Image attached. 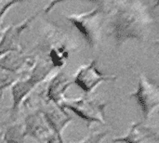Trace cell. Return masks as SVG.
Returning <instances> with one entry per match:
<instances>
[{
  "label": "cell",
  "mask_w": 159,
  "mask_h": 143,
  "mask_svg": "<svg viewBox=\"0 0 159 143\" xmlns=\"http://www.w3.org/2000/svg\"><path fill=\"white\" fill-rule=\"evenodd\" d=\"M158 4V1L105 2L108 34L116 47L130 40H145L149 25L157 17Z\"/></svg>",
  "instance_id": "obj_1"
},
{
  "label": "cell",
  "mask_w": 159,
  "mask_h": 143,
  "mask_svg": "<svg viewBox=\"0 0 159 143\" xmlns=\"http://www.w3.org/2000/svg\"><path fill=\"white\" fill-rule=\"evenodd\" d=\"M26 74H15L0 69V91L4 92L5 89L10 87L18 79L25 76Z\"/></svg>",
  "instance_id": "obj_15"
},
{
  "label": "cell",
  "mask_w": 159,
  "mask_h": 143,
  "mask_svg": "<svg viewBox=\"0 0 159 143\" xmlns=\"http://www.w3.org/2000/svg\"><path fill=\"white\" fill-rule=\"evenodd\" d=\"M45 143H61L59 141V140L56 138V136H54L53 134H50L45 141Z\"/></svg>",
  "instance_id": "obj_18"
},
{
  "label": "cell",
  "mask_w": 159,
  "mask_h": 143,
  "mask_svg": "<svg viewBox=\"0 0 159 143\" xmlns=\"http://www.w3.org/2000/svg\"><path fill=\"white\" fill-rule=\"evenodd\" d=\"M40 104L41 105L37 109L40 111L51 134L56 136L61 143H65L62 133L65 127L73 121V117L65 110L51 103L43 101Z\"/></svg>",
  "instance_id": "obj_8"
},
{
  "label": "cell",
  "mask_w": 159,
  "mask_h": 143,
  "mask_svg": "<svg viewBox=\"0 0 159 143\" xmlns=\"http://www.w3.org/2000/svg\"><path fill=\"white\" fill-rule=\"evenodd\" d=\"M108 131H95L90 133L87 138L84 140L74 143H102L103 140L107 136Z\"/></svg>",
  "instance_id": "obj_16"
},
{
  "label": "cell",
  "mask_w": 159,
  "mask_h": 143,
  "mask_svg": "<svg viewBox=\"0 0 159 143\" xmlns=\"http://www.w3.org/2000/svg\"><path fill=\"white\" fill-rule=\"evenodd\" d=\"M35 60L34 56L25 53L23 49L7 52L0 56V69L15 74H26Z\"/></svg>",
  "instance_id": "obj_9"
},
{
  "label": "cell",
  "mask_w": 159,
  "mask_h": 143,
  "mask_svg": "<svg viewBox=\"0 0 159 143\" xmlns=\"http://www.w3.org/2000/svg\"><path fill=\"white\" fill-rule=\"evenodd\" d=\"M113 143H158L157 127L145 126L142 122L130 125L127 134L114 138Z\"/></svg>",
  "instance_id": "obj_11"
},
{
  "label": "cell",
  "mask_w": 159,
  "mask_h": 143,
  "mask_svg": "<svg viewBox=\"0 0 159 143\" xmlns=\"http://www.w3.org/2000/svg\"><path fill=\"white\" fill-rule=\"evenodd\" d=\"M0 143H5L3 139V130H0Z\"/></svg>",
  "instance_id": "obj_19"
},
{
  "label": "cell",
  "mask_w": 159,
  "mask_h": 143,
  "mask_svg": "<svg viewBox=\"0 0 159 143\" xmlns=\"http://www.w3.org/2000/svg\"><path fill=\"white\" fill-rule=\"evenodd\" d=\"M72 85L73 81L63 72H58L49 79L42 100L61 108V103L66 98L65 94Z\"/></svg>",
  "instance_id": "obj_10"
},
{
  "label": "cell",
  "mask_w": 159,
  "mask_h": 143,
  "mask_svg": "<svg viewBox=\"0 0 159 143\" xmlns=\"http://www.w3.org/2000/svg\"><path fill=\"white\" fill-rule=\"evenodd\" d=\"M89 11L66 16L67 21L80 34L90 48H95L101 41L102 25L105 20V2H96Z\"/></svg>",
  "instance_id": "obj_3"
},
{
  "label": "cell",
  "mask_w": 159,
  "mask_h": 143,
  "mask_svg": "<svg viewBox=\"0 0 159 143\" xmlns=\"http://www.w3.org/2000/svg\"><path fill=\"white\" fill-rule=\"evenodd\" d=\"M3 139L5 143H26L23 125L21 122H12L3 130Z\"/></svg>",
  "instance_id": "obj_14"
},
{
  "label": "cell",
  "mask_w": 159,
  "mask_h": 143,
  "mask_svg": "<svg viewBox=\"0 0 159 143\" xmlns=\"http://www.w3.org/2000/svg\"><path fill=\"white\" fill-rule=\"evenodd\" d=\"M21 123L23 125L25 137L31 138L37 142H45L46 139L51 134L38 109H34L27 114Z\"/></svg>",
  "instance_id": "obj_12"
},
{
  "label": "cell",
  "mask_w": 159,
  "mask_h": 143,
  "mask_svg": "<svg viewBox=\"0 0 159 143\" xmlns=\"http://www.w3.org/2000/svg\"><path fill=\"white\" fill-rule=\"evenodd\" d=\"M47 56L49 60V63L52 67L61 68L65 65L66 61L70 57V49L66 41H55L51 44Z\"/></svg>",
  "instance_id": "obj_13"
},
{
  "label": "cell",
  "mask_w": 159,
  "mask_h": 143,
  "mask_svg": "<svg viewBox=\"0 0 159 143\" xmlns=\"http://www.w3.org/2000/svg\"><path fill=\"white\" fill-rule=\"evenodd\" d=\"M116 79V75L102 73L98 68V61L93 60L77 69L73 76V84L88 95L92 93L100 84L103 82H115Z\"/></svg>",
  "instance_id": "obj_7"
},
{
  "label": "cell",
  "mask_w": 159,
  "mask_h": 143,
  "mask_svg": "<svg viewBox=\"0 0 159 143\" xmlns=\"http://www.w3.org/2000/svg\"><path fill=\"white\" fill-rule=\"evenodd\" d=\"M22 3V1H18V0H11V1H0V26L2 23V20L7 14V12L13 7L16 5H19Z\"/></svg>",
  "instance_id": "obj_17"
},
{
  "label": "cell",
  "mask_w": 159,
  "mask_h": 143,
  "mask_svg": "<svg viewBox=\"0 0 159 143\" xmlns=\"http://www.w3.org/2000/svg\"><path fill=\"white\" fill-rule=\"evenodd\" d=\"M52 65L47 60H37L28 74L18 79L9 88L12 97L10 108V119L15 122L21 104L30 96L33 90L44 82L53 71Z\"/></svg>",
  "instance_id": "obj_2"
},
{
  "label": "cell",
  "mask_w": 159,
  "mask_h": 143,
  "mask_svg": "<svg viewBox=\"0 0 159 143\" xmlns=\"http://www.w3.org/2000/svg\"><path fill=\"white\" fill-rule=\"evenodd\" d=\"M108 102L101 101L89 96H81L78 98H65L61 103V108L65 111H70L77 115L85 122L88 128L93 124L104 125L105 109Z\"/></svg>",
  "instance_id": "obj_4"
},
{
  "label": "cell",
  "mask_w": 159,
  "mask_h": 143,
  "mask_svg": "<svg viewBox=\"0 0 159 143\" xmlns=\"http://www.w3.org/2000/svg\"><path fill=\"white\" fill-rule=\"evenodd\" d=\"M2 94H3V92H1V91H0V98H1V96H2Z\"/></svg>",
  "instance_id": "obj_20"
},
{
  "label": "cell",
  "mask_w": 159,
  "mask_h": 143,
  "mask_svg": "<svg viewBox=\"0 0 159 143\" xmlns=\"http://www.w3.org/2000/svg\"><path fill=\"white\" fill-rule=\"evenodd\" d=\"M62 3L61 1L51 2L42 9L36 11L35 13L30 15L26 19H24L21 22L18 24H11L6 27L0 37V56L12 51H18L22 49L20 47V37L25 30L29 28L31 23L38 17V15L42 13H48L56 5Z\"/></svg>",
  "instance_id": "obj_5"
},
{
  "label": "cell",
  "mask_w": 159,
  "mask_h": 143,
  "mask_svg": "<svg viewBox=\"0 0 159 143\" xmlns=\"http://www.w3.org/2000/svg\"><path fill=\"white\" fill-rule=\"evenodd\" d=\"M130 99H135L144 121H147L151 114L159 106V87L157 82H153L143 74L138 78V86L134 92L129 95Z\"/></svg>",
  "instance_id": "obj_6"
}]
</instances>
